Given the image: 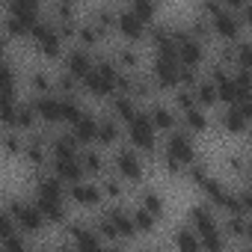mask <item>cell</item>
I'll use <instances>...</instances> for the list:
<instances>
[{"label":"cell","mask_w":252,"mask_h":252,"mask_svg":"<svg viewBox=\"0 0 252 252\" xmlns=\"http://www.w3.org/2000/svg\"><path fill=\"white\" fill-rule=\"evenodd\" d=\"M107 107H110L107 113H110V116L122 125V128H125V125H128V122L137 116V110H140V104H137L131 95H122V92H116V95L107 101Z\"/></svg>","instance_id":"cell-28"},{"label":"cell","mask_w":252,"mask_h":252,"mask_svg":"<svg viewBox=\"0 0 252 252\" xmlns=\"http://www.w3.org/2000/svg\"><path fill=\"white\" fill-rule=\"evenodd\" d=\"M172 36H175V60H178V65L199 71L208 63V45L193 39L187 33V27H172Z\"/></svg>","instance_id":"cell-7"},{"label":"cell","mask_w":252,"mask_h":252,"mask_svg":"<svg viewBox=\"0 0 252 252\" xmlns=\"http://www.w3.org/2000/svg\"><path fill=\"white\" fill-rule=\"evenodd\" d=\"M0 95H18V65L9 57H0Z\"/></svg>","instance_id":"cell-31"},{"label":"cell","mask_w":252,"mask_h":252,"mask_svg":"<svg viewBox=\"0 0 252 252\" xmlns=\"http://www.w3.org/2000/svg\"><path fill=\"white\" fill-rule=\"evenodd\" d=\"M6 48H9V36L3 33V27H0V57H6Z\"/></svg>","instance_id":"cell-42"},{"label":"cell","mask_w":252,"mask_h":252,"mask_svg":"<svg viewBox=\"0 0 252 252\" xmlns=\"http://www.w3.org/2000/svg\"><path fill=\"white\" fill-rule=\"evenodd\" d=\"M125 146H131V149H134L137 155H143L146 160L158 155L160 140H158V131L152 128V122H149V116H146L143 107L137 110V116H134L128 125H125Z\"/></svg>","instance_id":"cell-3"},{"label":"cell","mask_w":252,"mask_h":252,"mask_svg":"<svg viewBox=\"0 0 252 252\" xmlns=\"http://www.w3.org/2000/svg\"><path fill=\"white\" fill-rule=\"evenodd\" d=\"M184 175H187V181H190L193 187H202V184H205V181H208V178H211L214 172H211V166H208V163H205V160L199 158L196 163H190V166L184 169Z\"/></svg>","instance_id":"cell-39"},{"label":"cell","mask_w":252,"mask_h":252,"mask_svg":"<svg viewBox=\"0 0 252 252\" xmlns=\"http://www.w3.org/2000/svg\"><path fill=\"white\" fill-rule=\"evenodd\" d=\"M101 214L107 217V222H110V228L116 231L119 243H131V240H137V231H134L131 208H128V205H122V202H119V205H107Z\"/></svg>","instance_id":"cell-13"},{"label":"cell","mask_w":252,"mask_h":252,"mask_svg":"<svg viewBox=\"0 0 252 252\" xmlns=\"http://www.w3.org/2000/svg\"><path fill=\"white\" fill-rule=\"evenodd\" d=\"M30 45H33V51L39 54V57H45V60H63V54H65V42H63V36L57 33V27H54V21L51 18H39L36 24H33V30H30Z\"/></svg>","instance_id":"cell-6"},{"label":"cell","mask_w":252,"mask_h":252,"mask_svg":"<svg viewBox=\"0 0 252 252\" xmlns=\"http://www.w3.org/2000/svg\"><path fill=\"white\" fill-rule=\"evenodd\" d=\"M110 60L116 63V68L122 74H134V71H143V57L134 45H116L110 51Z\"/></svg>","instance_id":"cell-26"},{"label":"cell","mask_w":252,"mask_h":252,"mask_svg":"<svg viewBox=\"0 0 252 252\" xmlns=\"http://www.w3.org/2000/svg\"><path fill=\"white\" fill-rule=\"evenodd\" d=\"M140 252H160V249H140Z\"/></svg>","instance_id":"cell-44"},{"label":"cell","mask_w":252,"mask_h":252,"mask_svg":"<svg viewBox=\"0 0 252 252\" xmlns=\"http://www.w3.org/2000/svg\"><path fill=\"white\" fill-rule=\"evenodd\" d=\"M95 65V51H86L80 45H68L63 54V71L71 74L74 80H83Z\"/></svg>","instance_id":"cell-14"},{"label":"cell","mask_w":252,"mask_h":252,"mask_svg":"<svg viewBox=\"0 0 252 252\" xmlns=\"http://www.w3.org/2000/svg\"><path fill=\"white\" fill-rule=\"evenodd\" d=\"M113 30L125 39V45H137V42H146V24L140 18H134V12L128 6L116 9V21H113Z\"/></svg>","instance_id":"cell-15"},{"label":"cell","mask_w":252,"mask_h":252,"mask_svg":"<svg viewBox=\"0 0 252 252\" xmlns=\"http://www.w3.org/2000/svg\"><path fill=\"white\" fill-rule=\"evenodd\" d=\"M6 12L18 15V18H27V21H39L42 18V3H36V0H12L6 6Z\"/></svg>","instance_id":"cell-35"},{"label":"cell","mask_w":252,"mask_h":252,"mask_svg":"<svg viewBox=\"0 0 252 252\" xmlns=\"http://www.w3.org/2000/svg\"><path fill=\"white\" fill-rule=\"evenodd\" d=\"M48 252H74V249H71L68 243H57V246H54V249H48Z\"/></svg>","instance_id":"cell-43"},{"label":"cell","mask_w":252,"mask_h":252,"mask_svg":"<svg viewBox=\"0 0 252 252\" xmlns=\"http://www.w3.org/2000/svg\"><path fill=\"white\" fill-rule=\"evenodd\" d=\"M131 222H134L137 237H140V234H155V231H158V225H160L152 214H146V211H143V208H137V205L131 208Z\"/></svg>","instance_id":"cell-36"},{"label":"cell","mask_w":252,"mask_h":252,"mask_svg":"<svg viewBox=\"0 0 252 252\" xmlns=\"http://www.w3.org/2000/svg\"><path fill=\"white\" fill-rule=\"evenodd\" d=\"M146 74H149L155 92H175L181 86V65L175 57H152V65Z\"/></svg>","instance_id":"cell-8"},{"label":"cell","mask_w":252,"mask_h":252,"mask_svg":"<svg viewBox=\"0 0 252 252\" xmlns=\"http://www.w3.org/2000/svg\"><path fill=\"white\" fill-rule=\"evenodd\" d=\"M220 228L222 234L228 237V243L234 246H243L246 243V234H249V214H222L220 217Z\"/></svg>","instance_id":"cell-25"},{"label":"cell","mask_w":252,"mask_h":252,"mask_svg":"<svg viewBox=\"0 0 252 252\" xmlns=\"http://www.w3.org/2000/svg\"><path fill=\"white\" fill-rule=\"evenodd\" d=\"M228 252H231V249H228Z\"/></svg>","instance_id":"cell-45"},{"label":"cell","mask_w":252,"mask_h":252,"mask_svg":"<svg viewBox=\"0 0 252 252\" xmlns=\"http://www.w3.org/2000/svg\"><path fill=\"white\" fill-rule=\"evenodd\" d=\"M225 169L231 178H237V184H246V175H249V160L243 152H228L225 155Z\"/></svg>","instance_id":"cell-34"},{"label":"cell","mask_w":252,"mask_h":252,"mask_svg":"<svg viewBox=\"0 0 252 252\" xmlns=\"http://www.w3.org/2000/svg\"><path fill=\"white\" fill-rule=\"evenodd\" d=\"M128 9H131V12H134V18H140L146 27H152V24L158 21V6H155V3H149V0H134Z\"/></svg>","instance_id":"cell-38"},{"label":"cell","mask_w":252,"mask_h":252,"mask_svg":"<svg viewBox=\"0 0 252 252\" xmlns=\"http://www.w3.org/2000/svg\"><path fill=\"white\" fill-rule=\"evenodd\" d=\"M172 249H175V252H205V249H202V240L193 234L190 225H178V228L172 231Z\"/></svg>","instance_id":"cell-32"},{"label":"cell","mask_w":252,"mask_h":252,"mask_svg":"<svg viewBox=\"0 0 252 252\" xmlns=\"http://www.w3.org/2000/svg\"><path fill=\"white\" fill-rule=\"evenodd\" d=\"M12 234H15V222L6 214V208H0V243H3L6 237H12Z\"/></svg>","instance_id":"cell-40"},{"label":"cell","mask_w":252,"mask_h":252,"mask_svg":"<svg viewBox=\"0 0 252 252\" xmlns=\"http://www.w3.org/2000/svg\"><path fill=\"white\" fill-rule=\"evenodd\" d=\"M107 36H110V30H104V27L92 24L89 18H80V21H77V33H74V42H71V45H80V48H86V51H95V48H101V45L107 42Z\"/></svg>","instance_id":"cell-21"},{"label":"cell","mask_w":252,"mask_h":252,"mask_svg":"<svg viewBox=\"0 0 252 252\" xmlns=\"http://www.w3.org/2000/svg\"><path fill=\"white\" fill-rule=\"evenodd\" d=\"M211 125H214L211 113H205V110H199V107L178 113V128H181L184 134H190L193 140H196L199 134H208V131H211Z\"/></svg>","instance_id":"cell-22"},{"label":"cell","mask_w":252,"mask_h":252,"mask_svg":"<svg viewBox=\"0 0 252 252\" xmlns=\"http://www.w3.org/2000/svg\"><path fill=\"white\" fill-rule=\"evenodd\" d=\"M187 225H190L193 234L202 240V249H205V252H228V249H231L228 237H225L222 228H220V214H217L214 208H208L205 202H199V205H193V208L187 211Z\"/></svg>","instance_id":"cell-1"},{"label":"cell","mask_w":252,"mask_h":252,"mask_svg":"<svg viewBox=\"0 0 252 252\" xmlns=\"http://www.w3.org/2000/svg\"><path fill=\"white\" fill-rule=\"evenodd\" d=\"M104 252H128V243H104Z\"/></svg>","instance_id":"cell-41"},{"label":"cell","mask_w":252,"mask_h":252,"mask_svg":"<svg viewBox=\"0 0 252 252\" xmlns=\"http://www.w3.org/2000/svg\"><path fill=\"white\" fill-rule=\"evenodd\" d=\"M190 92H193V101H196V107L199 110H205V113H211L214 107H220V98H217V89H214V83L205 77V74H199V80L190 86Z\"/></svg>","instance_id":"cell-29"},{"label":"cell","mask_w":252,"mask_h":252,"mask_svg":"<svg viewBox=\"0 0 252 252\" xmlns=\"http://www.w3.org/2000/svg\"><path fill=\"white\" fill-rule=\"evenodd\" d=\"M0 152L6 158H21L24 152V137L15 131H0Z\"/></svg>","instance_id":"cell-37"},{"label":"cell","mask_w":252,"mask_h":252,"mask_svg":"<svg viewBox=\"0 0 252 252\" xmlns=\"http://www.w3.org/2000/svg\"><path fill=\"white\" fill-rule=\"evenodd\" d=\"M125 143V128L110 116V113H104V116H98V134H95V146L98 149H116V146H122Z\"/></svg>","instance_id":"cell-20"},{"label":"cell","mask_w":252,"mask_h":252,"mask_svg":"<svg viewBox=\"0 0 252 252\" xmlns=\"http://www.w3.org/2000/svg\"><path fill=\"white\" fill-rule=\"evenodd\" d=\"M33 199H65V184L51 175L48 169L45 172H36V181H33V190H30ZM68 202V199H65Z\"/></svg>","instance_id":"cell-24"},{"label":"cell","mask_w":252,"mask_h":252,"mask_svg":"<svg viewBox=\"0 0 252 252\" xmlns=\"http://www.w3.org/2000/svg\"><path fill=\"white\" fill-rule=\"evenodd\" d=\"M77 160H80L83 175H86V178H92V181H98L101 175H107V172H110V158H107V152H104V149H98V146H83V149H80V155H77Z\"/></svg>","instance_id":"cell-18"},{"label":"cell","mask_w":252,"mask_h":252,"mask_svg":"<svg viewBox=\"0 0 252 252\" xmlns=\"http://www.w3.org/2000/svg\"><path fill=\"white\" fill-rule=\"evenodd\" d=\"M143 110H146L152 128H155L158 134H169V131L178 128V113L172 110V104H166V101H160V98H152Z\"/></svg>","instance_id":"cell-16"},{"label":"cell","mask_w":252,"mask_h":252,"mask_svg":"<svg viewBox=\"0 0 252 252\" xmlns=\"http://www.w3.org/2000/svg\"><path fill=\"white\" fill-rule=\"evenodd\" d=\"M6 214L12 217V222H15V231L18 234H39V231H45L48 228V222H45V217L39 214V208L33 205V199L30 196H12V199H6Z\"/></svg>","instance_id":"cell-4"},{"label":"cell","mask_w":252,"mask_h":252,"mask_svg":"<svg viewBox=\"0 0 252 252\" xmlns=\"http://www.w3.org/2000/svg\"><path fill=\"white\" fill-rule=\"evenodd\" d=\"M74 140H77V146L83 149V146H95V134H98V113H92V110H83L68 128H65Z\"/></svg>","instance_id":"cell-19"},{"label":"cell","mask_w":252,"mask_h":252,"mask_svg":"<svg viewBox=\"0 0 252 252\" xmlns=\"http://www.w3.org/2000/svg\"><path fill=\"white\" fill-rule=\"evenodd\" d=\"M137 208H143L146 214H152L158 222L166 217V199L160 196V190L158 187H140V196H137Z\"/></svg>","instance_id":"cell-27"},{"label":"cell","mask_w":252,"mask_h":252,"mask_svg":"<svg viewBox=\"0 0 252 252\" xmlns=\"http://www.w3.org/2000/svg\"><path fill=\"white\" fill-rule=\"evenodd\" d=\"M27 83H30V95H54V71L48 68H33Z\"/></svg>","instance_id":"cell-33"},{"label":"cell","mask_w":252,"mask_h":252,"mask_svg":"<svg viewBox=\"0 0 252 252\" xmlns=\"http://www.w3.org/2000/svg\"><path fill=\"white\" fill-rule=\"evenodd\" d=\"M119 74H122V71H119L116 63L110 60V54H95V65H92V71L80 80V89L89 92V95L98 98V101H110V98L116 95Z\"/></svg>","instance_id":"cell-2"},{"label":"cell","mask_w":252,"mask_h":252,"mask_svg":"<svg viewBox=\"0 0 252 252\" xmlns=\"http://www.w3.org/2000/svg\"><path fill=\"white\" fill-rule=\"evenodd\" d=\"M160 155H163V158H172V160H175V163H181L184 169H187L190 163H196V160H199L196 140H193L190 134H184L181 128H175V131H169V134H166V140L160 143Z\"/></svg>","instance_id":"cell-9"},{"label":"cell","mask_w":252,"mask_h":252,"mask_svg":"<svg viewBox=\"0 0 252 252\" xmlns=\"http://www.w3.org/2000/svg\"><path fill=\"white\" fill-rule=\"evenodd\" d=\"M110 172L119 181H125V184H143V178H146V158L137 155L131 146L122 143L110 155Z\"/></svg>","instance_id":"cell-5"},{"label":"cell","mask_w":252,"mask_h":252,"mask_svg":"<svg viewBox=\"0 0 252 252\" xmlns=\"http://www.w3.org/2000/svg\"><path fill=\"white\" fill-rule=\"evenodd\" d=\"M63 228H65L68 246H71L74 252H104V243L98 240V234L92 231L89 222H83V220H68Z\"/></svg>","instance_id":"cell-11"},{"label":"cell","mask_w":252,"mask_h":252,"mask_svg":"<svg viewBox=\"0 0 252 252\" xmlns=\"http://www.w3.org/2000/svg\"><path fill=\"white\" fill-rule=\"evenodd\" d=\"M208 24H211V36H217L222 45H231V42H237V39H243V21H240V15L237 12H228L225 6L214 15V18H208Z\"/></svg>","instance_id":"cell-12"},{"label":"cell","mask_w":252,"mask_h":252,"mask_svg":"<svg viewBox=\"0 0 252 252\" xmlns=\"http://www.w3.org/2000/svg\"><path fill=\"white\" fill-rule=\"evenodd\" d=\"M48 172H51V175H57L65 187H71V184H77V181H83V178H86V175H83V169H80V160H77V158H51Z\"/></svg>","instance_id":"cell-23"},{"label":"cell","mask_w":252,"mask_h":252,"mask_svg":"<svg viewBox=\"0 0 252 252\" xmlns=\"http://www.w3.org/2000/svg\"><path fill=\"white\" fill-rule=\"evenodd\" d=\"M65 199L74 202L77 208H89V211L101 208V202H104V196L98 190V181H92V178H83V181L65 187Z\"/></svg>","instance_id":"cell-17"},{"label":"cell","mask_w":252,"mask_h":252,"mask_svg":"<svg viewBox=\"0 0 252 252\" xmlns=\"http://www.w3.org/2000/svg\"><path fill=\"white\" fill-rule=\"evenodd\" d=\"M98 190H101V196H104L110 205H119V202L125 199V193H128V184L119 181L113 172H107V175L98 178Z\"/></svg>","instance_id":"cell-30"},{"label":"cell","mask_w":252,"mask_h":252,"mask_svg":"<svg viewBox=\"0 0 252 252\" xmlns=\"http://www.w3.org/2000/svg\"><path fill=\"white\" fill-rule=\"evenodd\" d=\"M228 137H243L252 122V101L249 104H234V107H220L217 116H211Z\"/></svg>","instance_id":"cell-10"}]
</instances>
